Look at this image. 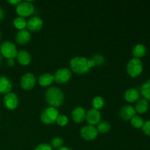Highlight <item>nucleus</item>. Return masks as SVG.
I'll return each instance as SVG.
<instances>
[{
	"label": "nucleus",
	"instance_id": "nucleus-4",
	"mask_svg": "<svg viewBox=\"0 0 150 150\" xmlns=\"http://www.w3.org/2000/svg\"><path fill=\"white\" fill-rule=\"evenodd\" d=\"M18 52L16 45L10 41H4L0 46V54L7 59L16 58Z\"/></svg>",
	"mask_w": 150,
	"mask_h": 150
},
{
	"label": "nucleus",
	"instance_id": "nucleus-27",
	"mask_svg": "<svg viewBox=\"0 0 150 150\" xmlns=\"http://www.w3.org/2000/svg\"><path fill=\"white\" fill-rule=\"evenodd\" d=\"M63 144H64V140L61 137H55L51 140L50 145L52 148H55V149H58L62 146Z\"/></svg>",
	"mask_w": 150,
	"mask_h": 150
},
{
	"label": "nucleus",
	"instance_id": "nucleus-9",
	"mask_svg": "<svg viewBox=\"0 0 150 150\" xmlns=\"http://www.w3.org/2000/svg\"><path fill=\"white\" fill-rule=\"evenodd\" d=\"M21 86L24 90H30L33 89L36 83V78L32 73H27L23 75L21 79Z\"/></svg>",
	"mask_w": 150,
	"mask_h": 150
},
{
	"label": "nucleus",
	"instance_id": "nucleus-13",
	"mask_svg": "<svg viewBox=\"0 0 150 150\" xmlns=\"http://www.w3.org/2000/svg\"><path fill=\"white\" fill-rule=\"evenodd\" d=\"M42 26H43V21L38 16H33L30 18L27 21V24H26L28 29L32 32H38L42 29Z\"/></svg>",
	"mask_w": 150,
	"mask_h": 150
},
{
	"label": "nucleus",
	"instance_id": "nucleus-31",
	"mask_svg": "<svg viewBox=\"0 0 150 150\" xmlns=\"http://www.w3.org/2000/svg\"><path fill=\"white\" fill-rule=\"evenodd\" d=\"M35 150H53V148L48 144H40L35 147Z\"/></svg>",
	"mask_w": 150,
	"mask_h": 150
},
{
	"label": "nucleus",
	"instance_id": "nucleus-33",
	"mask_svg": "<svg viewBox=\"0 0 150 150\" xmlns=\"http://www.w3.org/2000/svg\"><path fill=\"white\" fill-rule=\"evenodd\" d=\"M21 1H19V0H10L8 1V3L10 4H13V5H16L17 6L19 3H21Z\"/></svg>",
	"mask_w": 150,
	"mask_h": 150
},
{
	"label": "nucleus",
	"instance_id": "nucleus-22",
	"mask_svg": "<svg viewBox=\"0 0 150 150\" xmlns=\"http://www.w3.org/2000/svg\"><path fill=\"white\" fill-rule=\"evenodd\" d=\"M140 94L146 100L150 101V79L144 82L140 89Z\"/></svg>",
	"mask_w": 150,
	"mask_h": 150
},
{
	"label": "nucleus",
	"instance_id": "nucleus-8",
	"mask_svg": "<svg viewBox=\"0 0 150 150\" xmlns=\"http://www.w3.org/2000/svg\"><path fill=\"white\" fill-rule=\"evenodd\" d=\"M81 136L86 141H93L97 138L98 132L97 128L93 125H87L83 127L81 130Z\"/></svg>",
	"mask_w": 150,
	"mask_h": 150
},
{
	"label": "nucleus",
	"instance_id": "nucleus-23",
	"mask_svg": "<svg viewBox=\"0 0 150 150\" xmlns=\"http://www.w3.org/2000/svg\"><path fill=\"white\" fill-rule=\"evenodd\" d=\"M26 24H27V21L25 19V18L18 16L13 20V25L16 29H18V31L25 29V28L26 27Z\"/></svg>",
	"mask_w": 150,
	"mask_h": 150
},
{
	"label": "nucleus",
	"instance_id": "nucleus-20",
	"mask_svg": "<svg viewBox=\"0 0 150 150\" xmlns=\"http://www.w3.org/2000/svg\"><path fill=\"white\" fill-rule=\"evenodd\" d=\"M54 81V75L50 74V73H43L38 79V83L41 86H43V87L49 86L50 85L52 84V83Z\"/></svg>",
	"mask_w": 150,
	"mask_h": 150
},
{
	"label": "nucleus",
	"instance_id": "nucleus-28",
	"mask_svg": "<svg viewBox=\"0 0 150 150\" xmlns=\"http://www.w3.org/2000/svg\"><path fill=\"white\" fill-rule=\"evenodd\" d=\"M56 122L57 123L58 125L64 127V126L67 125L68 123V117L64 114H59L57 120H56Z\"/></svg>",
	"mask_w": 150,
	"mask_h": 150
},
{
	"label": "nucleus",
	"instance_id": "nucleus-10",
	"mask_svg": "<svg viewBox=\"0 0 150 150\" xmlns=\"http://www.w3.org/2000/svg\"><path fill=\"white\" fill-rule=\"evenodd\" d=\"M3 103H4V106L7 109L14 110L18 105V98L16 94L10 92L4 95V98H3Z\"/></svg>",
	"mask_w": 150,
	"mask_h": 150
},
{
	"label": "nucleus",
	"instance_id": "nucleus-14",
	"mask_svg": "<svg viewBox=\"0 0 150 150\" xmlns=\"http://www.w3.org/2000/svg\"><path fill=\"white\" fill-rule=\"evenodd\" d=\"M72 119L74 122L79 124L86 120V112L83 107H76L72 111Z\"/></svg>",
	"mask_w": 150,
	"mask_h": 150
},
{
	"label": "nucleus",
	"instance_id": "nucleus-24",
	"mask_svg": "<svg viewBox=\"0 0 150 150\" xmlns=\"http://www.w3.org/2000/svg\"><path fill=\"white\" fill-rule=\"evenodd\" d=\"M92 108L99 111L105 105V100H104V98L103 97L97 96L95 98H94L93 100H92Z\"/></svg>",
	"mask_w": 150,
	"mask_h": 150
},
{
	"label": "nucleus",
	"instance_id": "nucleus-37",
	"mask_svg": "<svg viewBox=\"0 0 150 150\" xmlns=\"http://www.w3.org/2000/svg\"><path fill=\"white\" fill-rule=\"evenodd\" d=\"M1 62H2V56L0 54V64H1Z\"/></svg>",
	"mask_w": 150,
	"mask_h": 150
},
{
	"label": "nucleus",
	"instance_id": "nucleus-12",
	"mask_svg": "<svg viewBox=\"0 0 150 150\" xmlns=\"http://www.w3.org/2000/svg\"><path fill=\"white\" fill-rule=\"evenodd\" d=\"M119 114H120V118L127 121V120H130L134 116H136V112L134 107L130 105H126L120 108Z\"/></svg>",
	"mask_w": 150,
	"mask_h": 150
},
{
	"label": "nucleus",
	"instance_id": "nucleus-38",
	"mask_svg": "<svg viewBox=\"0 0 150 150\" xmlns=\"http://www.w3.org/2000/svg\"><path fill=\"white\" fill-rule=\"evenodd\" d=\"M0 38H1V32H0Z\"/></svg>",
	"mask_w": 150,
	"mask_h": 150
},
{
	"label": "nucleus",
	"instance_id": "nucleus-11",
	"mask_svg": "<svg viewBox=\"0 0 150 150\" xmlns=\"http://www.w3.org/2000/svg\"><path fill=\"white\" fill-rule=\"evenodd\" d=\"M101 120V114L98 110L91 108L86 112V120L87 122L88 125H98L100 122Z\"/></svg>",
	"mask_w": 150,
	"mask_h": 150
},
{
	"label": "nucleus",
	"instance_id": "nucleus-30",
	"mask_svg": "<svg viewBox=\"0 0 150 150\" xmlns=\"http://www.w3.org/2000/svg\"><path fill=\"white\" fill-rule=\"evenodd\" d=\"M142 130L146 136H150V120L144 122V124Z\"/></svg>",
	"mask_w": 150,
	"mask_h": 150
},
{
	"label": "nucleus",
	"instance_id": "nucleus-17",
	"mask_svg": "<svg viewBox=\"0 0 150 150\" xmlns=\"http://www.w3.org/2000/svg\"><path fill=\"white\" fill-rule=\"evenodd\" d=\"M16 58H17L19 64L23 66L29 65L32 61V57H31L30 54L25 50L19 51L16 56Z\"/></svg>",
	"mask_w": 150,
	"mask_h": 150
},
{
	"label": "nucleus",
	"instance_id": "nucleus-1",
	"mask_svg": "<svg viewBox=\"0 0 150 150\" xmlns=\"http://www.w3.org/2000/svg\"><path fill=\"white\" fill-rule=\"evenodd\" d=\"M45 98L47 103L51 107L56 108L61 106L64 99L62 91L56 86H52L47 89Z\"/></svg>",
	"mask_w": 150,
	"mask_h": 150
},
{
	"label": "nucleus",
	"instance_id": "nucleus-21",
	"mask_svg": "<svg viewBox=\"0 0 150 150\" xmlns=\"http://www.w3.org/2000/svg\"><path fill=\"white\" fill-rule=\"evenodd\" d=\"M146 54V47L143 44H137L133 49V55L135 58L140 59Z\"/></svg>",
	"mask_w": 150,
	"mask_h": 150
},
{
	"label": "nucleus",
	"instance_id": "nucleus-15",
	"mask_svg": "<svg viewBox=\"0 0 150 150\" xmlns=\"http://www.w3.org/2000/svg\"><path fill=\"white\" fill-rule=\"evenodd\" d=\"M140 92L136 88H130V89H127L126 92H125L124 98L127 102L130 103H135L137 102L140 98Z\"/></svg>",
	"mask_w": 150,
	"mask_h": 150
},
{
	"label": "nucleus",
	"instance_id": "nucleus-36",
	"mask_svg": "<svg viewBox=\"0 0 150 150\" xmlns=\"http://www.w3.org/2000/svg\"><path fill=\"white\" fill-rule=\"evenodd\" d=\"M57 150H72V149H70V148L67 147V146H62L61 148H59V149H58Z\"/></svg>",
	"mask_w": 150,
	"mask_h": 150
},
{
	"label": "nucleus",
	"instance_id": "nucleus-2",
	"mask_svg": "<svg viewBox=\"0 0 150 150\" xmlns=\"http://www.w3.org/2000/svg\"><path fill=\"white\" fill-rule=\"evenodd\" d=\"M70 65L72 70L77 74H85L90 70L89 59L83 57H75L72 58Z\"/></svg>",
	"mask_w": 150,
	"mask_h": 150
},
{
	"label": "nucleus",
	"instance_id": "nucleus-34",
	"mask_svg": "<svg viewBox=\"0 0 150 150\" xmlns=\"http://www.w3.org/2000/svg\"><path fill=\"white\" fill-rule=\"evenodd\" d=\"M4 10H3V9L1 8V7H0V21H1L4 19Z\"/></svg>",
	"mask_w": 150,
	"mask_h": 150
},
{
	"label": "nucleus",
	"instance_id": "nucleus-29",
	"mask_svg": "<svg viewBox=\"0 0 150 150\" xmlns=\"http://www.w3.org/2000/svg\"><path fill=\"white\" fill-rule=\"evenodd\" d=\"M92 59L95 62V66H101L103 64H104V63H105V58H104V57L99 54L94 55L92 57Z\"/></svg>",
	"mask_w": 150,
	"mask_h": 150
},
{
	"label": "nucleus",
	"instance_id": "nucleus-7",
	"mask_svg": "<svg viewBox=\"0 0 150 150\" xmlns=\"http://www.w3.org/2000/svg\"><path fill=\"white\" fill-rule=\"evenodd\" d=\"M72 77V73L68 68H60L55 72L54 75V81L58 83H66L70 80Z\"/></svg>",
	"mask_w": 150,
	"mask_h": 150
},
{
	"label": "nucleus",
	"instance_id": "nucleus-18",
	"mask_svg": "<svg viewBox=\"0 0 150 150\" xmlns=\"http://www.w3.org/2000/svg\"><path fill=\"white\" fill-rule=\"evenodd\" d=\"M136 112L139 114H144L148 111L149 108V101L146 100L144 98L139 99L136 102V105L134 107Z\"/></svg>",
	"mask_w": 150,
	"mask_h": 150
},
{
	"label": "nucleus",
	"instance_id": "nucleus-6",
	"mask_svg": "<svg viewBox=\"0 0 150 150\" xmlns=\"http://www.w3.org/2000/svg\"><path fill=\"white\" fill-rule=\"evenodd\" d=\"M16 11L18 16L26 18L33 14L35 11V7L32 1H21V3L16 6Z\"/></svg>",
	"mask_w": 150,
	"mask_h": 150
},
{
	"label": "nucleus",
	"instance_id": "nucleus-26",
	"mask_svg": "<svg viewBox=\"0 0 150 150\" xmlns=\"http://www.w3.org/2000/svg\"><path fill=\"white\" fill-rule=\"evenodd\" d=\"M110 130H111V125L106 121L100 122L97 127V130L98 133H107L110 131Z\"/></svg>",
	"mask_w": 150,
	"mask_h": 150
},
{
	"label": "nucleus",
	"instance_id": "nucleus-19",
	"mask_svg": "<svg viewBox=\"0 0 150 150\" xmlns=\"http://www.w3.org/2000/svg\"><path fill=\"white\" fill-rule=\"evenodd\" d=\"M12 82L6 76L0 77V93L7 94L10 92L12 89Z\"/></svg>",
	"mask_w": 150,
	"mask_h": 150
},
{
	"label": "nucleus",
	"instance_id": "nucleus-3",
	"mask_svg": "<svg viewBox=\"0 0 150 150\" xmlns=\"http://www.w3.org/2000/svg\"><path fill=\"white\" fill-rule=\"evenodd\" d=\"M143 62L141 59L133 58L129 60L127 64V73L131 78H137L143 72Z\"/></svg>",
	"mask_w": 150,
	"mask_h": 150
},
{
	"label": "nucleus",
	"instance_id": "nucleus-25",
	"mask_svg": "<svg viewBox=\"0 0 150 150\" xmlns=\"http://www.w3.org/2000/svg\"><path fill=\"white\" fill-rule=\"evenodd\" d=\"M130 124L135 128L141 129L144 124V120L140 116L136 115L130 120Z\"/></svg>",
	"mask_w": 150,
	"mask_h": 150
},
{
	"label": "nucleus",
	"instance_id": "nucleus-35",
	"mask_svg": "<svg viewBox=\"0 0 150 150\" xmlns=\"http://www.w3.org/2000/svg\"><path fill=\"white\" fill-rule=\"evenodd\" d=\"M89 67H90V68L95 67V62H94V61L92 59H89Z\"/></svg>",
	"mask_w": 150,
	"mask_h": 150
},
{
	"label": "nucleus",
	"instance_id": "nucleus-16",
	"mask_svg": "<svg viewBox=\"0 0 150 150\" xmlns=\"http://www.w3.org/2000/svg\"><path fill=\"white\" fill-rule=\"evenodd\" d=\"M31 40V34L27 29L19 30L16 35V40L21 45H25L28 43Z\"/></svg>",
	"mask_w": 150,
	"mask_h": 150
},
{
	"label": "nucleus",
	"instance_id": "nucleus-32",
	"mask_svg": "<svg viewBox=\"0 0 150 150\" xmlns=\"http://www.w3.org/2000/svg\"><path fill=\"white\" fill-rule=\"evenodd\" d=\"M15 63H16L15 59H7V64L9 67H13L15 65Z\"/></svg>",
	"mask_w": 150,
	"mask_h": 150
},
{
	"label": "nucleus",
	"instance_id": "nucleus-5",
	"mask_svg": "<svg viewBox=\"0 0 150 150\" xmlns=\"http://www.w3.org/2000/svg\"><path fill=\"white\" fill-rule=\"evenodd\" d=\"M59 114L57 108L49 106L42 111L40 115V120L45 125L54 124L56 122Z\"/></svg>",
	"mask_w": 150,
	"mask_h": 150
}]
</instances>
